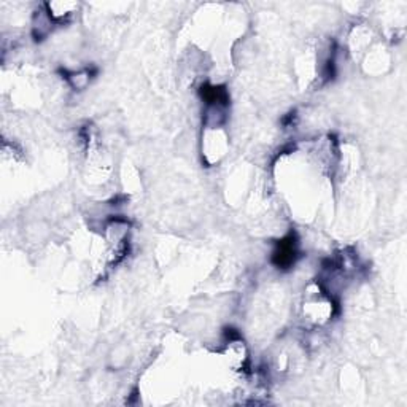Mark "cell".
Listing matches in <instances>:
<instances>
[{
  "mask_svg": "<svg viewBox=\"0 0 407 407\" xmlns=\"http://www.w3.org/2000/svg\"><path fill=\"white\" fill-rule=\"evenodd\" d=\"M296 256H298V251H296L294 233H290L287 238L279 242V247L276 253H274L272 261L277 267L287 269L291 266V264H294Z\"/></svg>",
  "mask_w": 407,
  "mask_h": 407,
  "instance_id": "6da1fadb",
  "label": "cell"
}]
</instances>
